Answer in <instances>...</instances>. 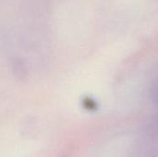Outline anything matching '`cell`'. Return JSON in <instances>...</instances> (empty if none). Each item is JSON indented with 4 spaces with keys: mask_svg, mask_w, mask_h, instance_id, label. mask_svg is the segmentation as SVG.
I'll return each instance as SVG.
<instances>
[{
    "mask_svg": "<svg viewBox=\"0 0 158 157\" xmlns=\"http://www.w3.org/2000/svg\"><path fill=\"white\" fill-rule=\"evenodd\" d=\"M152 99L154 103L158 105V78L156 80L153 87H152Z\"/></svg>",
    "mask_w": 158,
    "mask_h": 157,
    "instance_id": "obj_1",
    "label": "cell"
}]
</instances>
